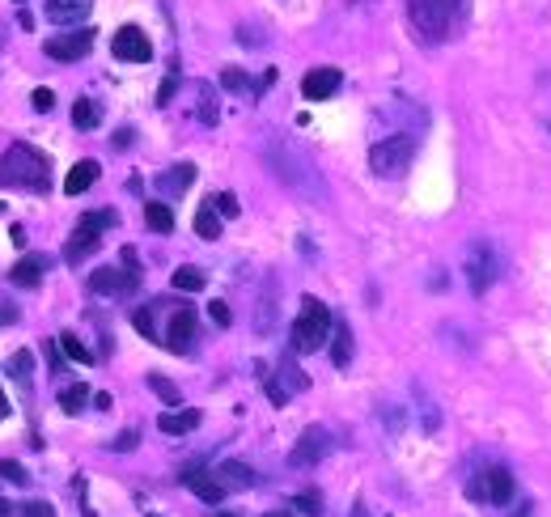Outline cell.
Returning <instances> with one entry per match:
<instances>
[{
	"label": "cell",
	"instance_id": "32",
	"mask_svg": "<svg viewBox=\"0 0 551 517\" xmlns=\"http://www.w3.org/2000/svg\"><path fill=\"white\" fill-rule=\"evenodd\" d=\"M81 225H85V229H94V234H102V229L119 225V217H115V208H102V212H85Z\"/></svg>",
	"mask_w": 551,
	"mask_h": 517
},
{
	"label": "cell",
	"instance_id": "3",
	"mask_svg": "<svg viewBox=\"0 0 551 517\" xmlns=\"http://www.w3.org/2000/svg\"><path fill=\"white\" fill-rule=\"evenodd\" d=\"M420 149V123L416 128H399L390 136H378L369 149V166L378 178H403L407 166H412V157Z\"/></svg>",
	"mask_w": 551,
	"mask_h": 517
},
{
	"label": "cell",
	"instance_id": "42",
	"mask_svg": "<svg viewBox=\"0 0 551 517\" xmlns=\"http://www.w3.org/2000/svg\"><path fill=\"white\" fill-rule=\"evenodd\" d=\"M9 323H17V306H9L5 293H0V327H9Z\"/></svg>",
	"mask_w": 551,
	"mask_h": 517
},
{
	"label": "cell",
	"instance_id": "2",
	"mask_svg": "<svg viewBox=\"0 0 551 517\" xmlns=\"http://www.w3.org/2000/svg\"><path fill=\"white\" fill-rule=\"evenodd\" d=\"M467 13V0H407V17L424 43H446Z\"/></svg>",
	"mask_w": 551,
	"mask_h": 517
},
{
	"label": "cell",
	"instance_id": "21",
	"mask_svg": "<svg viewBox=\"0 0 551 517\" xmlns=\"http://www.w3.org/2000/svg\"><path fill=\"white\" fill-rule=\"evenodd\" d=\"M331 361H335V369L352 365V327L348 323H335V331H331Z\"/></svg>",
	"mask_w": 551,
	"mask_h": 517
},
{
	"label": "cell",
	"instance_id": "50",
	"mask_svg": "<svg viewBox=\"0 0 551 517\" xmlns=\"http://www.w3.org/2000/svg\"><path fill=\"white\" fill-rule=\"evenodd\" d=\"M0 47H5V26H0Z\"/></svg>",
	"mask_w": 551,
	"mask_h": 517
},
{
	"label": "cell",
	"instance_id": "12",
	"mask_svg": "<svg viewBox=\"0 0 551 517\" xmlns=\"http://www.w3.org/2000/svg\"><path fill=\"white\" fill-rule=\"evenodd\" d=\"M179 484L191 488L204 505H221L225 496H229V488L217 479V471H204V467H183V471H179Z\"/></svg>",
	"mask_w": 551,
	"mask_h": 517
},
{
	"label": "cell",
	"instance_id": "48",
	"mask_svg": "<svg viewBox=\"0 0 551 517\" xmlns=\"http://www.w3.org/2000/svg\"><path fill=\"white\" fill-rule=\"evenodd\" d=\"M0 517H13V505H9V501H0Z\"/></svg>",
	"mask_w": 551,
	"mask_h": 517
},
{
	"label": "cell",
	"instance_id": "18",
	"mask_svg": "<svg viewBox=\"0 0 551 517\" xmlns=\"http://www.w3.org/2000/svg\"><path fill=\"white\" fill-rule=\"evenodd\" d=\"M217 479H221L229 492H246V488L259 484V475L246 467V462H221V467H217Z\"/></svg>",
	"mask_w": 551,
	"mask_h": 517
},
{
	"label": "cell",
	"instance_id": "22",
	"mask_svg": "<svg viewBox=\"0 0 551 517\" xmlns=\"http://www.w3.org/2000/svg\"><path fill=\"white\" fill-rule=\"evenodd\" d=\"M221 221H225L221 212H217V208H212V204L204 200V204H200V212H195V234H200V238H208V242H217V238H221V229H225Z\"/></svg>",
	"mask_w": 551,
	"mask_h": 517
},
{
	"label": "cell",
	"instance_id": "37",
	"mask_svg": "<svg viewBox=\"0 0 551 517\" xmlns=\"http://www.w3.org/2000/svg\"><path fill=\"white\" fill-rule=\"evenodd\" d=\"M17 517H56V509H51L47 501H26L22 509H17Z\"/></svg>",
	"mask_w": 551,
	"mask_h": 517
},
{
	"label": "cell",
	"instance_id": "43",
	"mask_svg": "<svg viewBox=\"0 0 551 517\" xmlns=\"http://www.w3.org/2000/svg\"><path fill=\"white\" fill-rule=\"evenodd\" d=\"M509 517H535V505H530V501H518Z\"/></svg>",
	"mask_w": 551,
	"mask_h": 517
},
{
	"label": "cell",
	"instance_id": "11",
	"mask_svg": "<svg viewBox=\"0 0 551 517\" xmlns=\"http://www.w3.org/2000/svg\"><path fill=\"white\" fill-rule=\"evenodd\" d=\"M90 47H94V30H68V34H56V39H47V56L51 60H60V64H73L81 56H90Z\"/></svg>",
	"mask_w": 551,
	"mask_h": 517
},
{
	"label": "cell",
	"instance_id": "23",
	"mask_svg": "<svg viewBox=\"0 0 551 517\" xmlns=\"http://www.w3.org/2000/svg\"><path fill=\"white\" fill-rule=\"evenodd\" d=\"M9 378L17 382V386H22L26 390V395H30V378H34V352H13L9 356Z\"/></svg>",
	"mask_w": 551,
	"mask_h": 517
},
{
	"label": "cell",
	"instance_id": "27",
	"mask_svg": "<svg viewBox=\"0 0 551 517\" xmlns=\"http://www.w3.org/2000/svg\"><path fill=\"white\" fill-rule=\"evenodd\" d=\"M170 284H174L179 293H200L204 284H208V276L200 272V267H179V272L170 276Z\"/></svg>",
	"mask_w": 551,
	"mask_h": 517
},
{
	"label": "cell",
	"instance_id": "39",
	"mask_svg": "<svg viewBox=\"0 0 551 517\" xmlns=\"http://www.w3.org/2000/svg\"><path fill=\"white\" fill-rule=\"evenodd\" d=\"M136 441H140V433H136V429H128V433H119V437L111 441V450H119V454H128V450H136Z\"/></svg>",
	"mask_w": 551,
	"mask_h": 517
},
{
	"label": "cell",
	"instance_id": "1",
	"mask_svg": "<svg viewBox=\"0 0 551 517\" xmlns=\"http://www.w3.org/2000/svg\"><path fill=\"white\" fill-rule=\"evenodd\" d=\"M0 187L47 191L51 187V157L43 149L26 145V140H13V145L0 153Z\"/></svg>",
	"mask_w": 551,
	"mask_h": 517
},
{
	"label": "cell",
	"instance_id": "53",
	"mask_svg": "<svg viewBox=\"0 0 551 517\" xmlns=\"http://www.w3.org/2000/svg\"><path fill=\"white\" fill-rule=\"evenodd\" d=\"M17 5H22V0H17Z\"/></svg>",
	"mask_w": 551,
	"mask_h": 517
},
{
	"label": "cell",
	"instance_id": "29",
	"mask_svg": "<svg viewBox=\"0 0 551 517\" xmlns=\"http://www.w3.org/2000/svg\"><path fill=\"white\" fill-rule=\"evenodd\" d=\"M149 390H153V395H162V403H166V407H183L179 386H174L170 378H162V373H149Z\"/></svg>",
	"mask_w": 551,
	"mask_h": 517
},
{
	"label": "cell",
	"instance_id": "25",
	"mask_svg": "<svg viewBox=\"0 0 551 517\" xmlns=\"http://www.w3.org/2000/svg\"><path fill=\"white\" fill-rule=\"evenodd\" d=\"M73 123H77L81 132L98 128V123H102V106H98L94 98H77V102H73Z\"/></svg>",
	"mask_w": 551,
	"mask_h": 517
},
{
	"label": "cell",
	"instance_id": "45",
	"mask_svg": "<svg viewBox=\"0 0 551 517\" xmlns=\"http://www.w3.org/2000/svg\"><path fill=\"white\" fill-rule=\"evenodd\" d=\"M9 238H13V246H26V229H22V225H13V229H9Z\"/></svg>",
	"mask_w": 551,
	"mask_h": 517
},
{
	"label": "cell",
	"instance_id": "8",
	"mask_svg": "<svg viewBox=\"0 0 551 517\" xmlns=\"http://www.w3.org/2000/svg\"><path fill=\"white\" fill-rule=\"evenodd\" d=\"M462 272H467V284H471V293H488L492 289V280L496 272H501V259H496V246L492 242H471V251L467 259H462Z\"/></svg>",
	"mask_w": 551,
	"mask_h": 517
},
{
	"label": "cell",
	"instance_id": "36",
	"mask_svg": "<svg viewBox=\"0 0 551 517\" xmlns=\"http://www.w3.org/2000/svg\"><path fill=\"white\" fill-rule=\"evenodd\" d=\"M30 106H34L39 115H47L51 106H56V94H51V89H34V94H30Z\"/></svg>",
	"mask_w": 551,
	"mask_h": 517
},
{
	"label": "cell",
	"instance_id": "6",
	"mask_svg": "<svg viewBox=\"0 0 551 517\" xmlns=\"http://www.w3.org/2000/svg\"><path fill=\"white\" fill-rule=\"evenodd\" d=\"M162 348L174 356L195 352V310L187 301H166V327H162Z\"/></svg>",
	"mask_w": 551,
	"mask_h": 517
},
{
	"label": "cell",
	"instance_id": "28",
	"mask_svg": "<svg viewBox=\"0 0 551 517\" xmlns=\"http://www.w3.org/2000/svg\"><path fill=\"white\" fill-rule=\"evenodd\" d=\"M56 344H60V352L68 356V361L94 365V352H90V348H85V344H81V335H73V331H64V335H60V340H56Z\"/></svg>",
	"mask_w": 551,
	"mask_h": 517
},
{
	"label": "cell",
	"instance_id": "38",
	"mask_svg": "<svg viewBox=\"0 0 551 517\" xmlns=\"http://www.w3.org/2000/svg\"><path fill=\"white\" fill-rule=\"evenodd\" d=\"M293 509H301V513H318V509H323V501H318V492H301V496H293Z\"/></svg>",
	"mask_w": 551,
	"mask_h": 517
},
{
	"label": "cell",
	"instance_id": "17",
	"mask_svg": "<svg viewBox=\"0 0 551 517\" xmlns=\"http://www.w3.org/2000/svg\"><path fill=\"white\" fill-rule=\"evenodd\" d=\"M191 183H195V166L191 162H179V166L157 174V191H162V195H183Z\"/></svg>",
	"mask_w": 551,
	"mask_h": 517
},
{
	"label": "cell",
	"instance_id": "20",
	"mask_svg": "<svg viewBox=\"0 0 551 517\" xmlns=\"http://www.w3.org/2000/svg\"><path fill=\"white\" fill-rule=\"evenodd\" d=\"M157 429H162L166 437H183L191 429H200V412L195 407H183V412H166L162 420H157Z\"/></svg>",
	"mask_w": 551,
	"mask_h": 517
},
{
	"label": "cell",
	"instance_id": "19",
	"mask_svg": "<svg viewBox=\"0 0 551 517\" xmlns=\"http://www.w3.org/2000/svg\"><path fill=\"white\" fill-rule=\"evenodd\" d=\"M98 174H102V166L98 162H77L73 170H68V178H64V195H81V191H90L94 183H98Z\"/></svg>",
	"mask_w": 551,
	"mask_h": 517
},
{
	"label": "cell",
	"instance_id": "16",
	"mask_svg": "<svg viewBox=\"0 0 551 517\" xmlns=\"http://www.w3.org/2000/svg\"><path fill=\"white\" fill-rule=\"evenodd\" d=\"M98 246H102V234H94V229L77 225V234L68 238V246H64V263H68V267H81V259H90Z\"/></svg>",
	"mask_w": 551,
	"mask_h": 517
},
{
	"label": "cell",
	"instance_id": "46",
	"mask_svg": "<svg viewBox=\"0 0 551 517\" xmlns=\"http://www.w3.org/2000/svg\"><path fill=\"white\" fill-rule=\"evenodd\" d=\"M352 517H369V509H365V501H357V505H352Z\"/></svg>",
	"mask_w": 551,
	"mask_h": 517
},
{
	"label": "cell",
	"instance_id": "52",
	"mask_svg": "<svg viewBox=\"0 0 551 517\" xmlns=\"http://www.w3.org/2000/svg\"><path fill=\"white\" fill-rule=\"evenodd\" d=\"M149 517H157V513H149Z\"/></svg>",
	"mask_w": 551,
	"mask_h": 517
},
{
	"label": "cell",
	"instance_id": "33",
	"mask_svg": "<svg viewBox=\"0 0 551 517\" xmlns=\"http://www.w3.org/2000/svg\"><path fill=\"white\" fill-rule=\"evenodd\" d=\"M208 204H212V208H217V212H221V217H225V221H229V217H238V212H242V208H238V195H234V191L208 195Z\"/></svg>",
	"mask_w": 551,
	"mask_h": 517
},
{
	"label": "cell",
	"instance_id": "35",
	"mask_svg": "<svg viewBox=\"0 0 551 517\" xmlns=\"http://www.w3.org/2000/svg\"><path fill=\"white\" fill-rule=\"evenodd\" d=\"M0 479H9V484H17V488H22L30 475L22 471V462H13V458H0Z\"/></svg>",
	"mask_w": 551,
	"mask_h": 517
},
{
	"label": "cell",
	"instance_id": "7",
	"mask_svg": "<svg viewBox=\"0 0 551 517\" xmlns=\"http://www.w3.org/2000/svg\"><path fill=\"white\" fill-rule=\"evenodd\" d=\"M467 496L471 501H479V505H509L513 501V475H509V467H484V471H475L471 479H467Z\"/></svg>",
	"mask_w": 551,
	"mask_h": 517
},
{
	"label": "cell",
	"instance_id": "9",
	"mask_svg": "<svg viewBox=\"0 0 551 517\" xmlns=\"http://www.w3.org/2000/svg\"><path fill=\"white\" fill-rule=\"evenodd\" d=\"M331 454V433L323 429V424H310L306 433L297 437V445L289 450V467H297V471H306V467H318Z\"/></svg>",
	"mask_w": 551,
	"mask_h": 517
},
{
	"label": "cell",
	"instance_id": "47",
	"mask_svg": "<svg viewBox=\"0 0 551 517\" xmlns=\"http://www.w3.org/2000/svg\"><path fill=\"white\" fill-rule=\"evenodd\" d=\"M9 416V399H5V390H0V420Z\"/></svg>",
	"mask_w": 551,
	"mask_h": 517
},
{
	"label": "cell",
	"instance_id": "15",
	"mask_svg": "<svg viewBox=\"0 0 551 517\" xmlns=\"http://www.w3.org/2000/svg\"><path fill=\"white\" fill-rule=\"evenodd\" d=\"M94 9V0H47V22H56V26H77L85 22Z\"/></svg>",
	"mask_w": 551,
	"mask_h": 517
},
{
	"label": "cell",
	"instance_id": "49",
	"mask_svg": "<svg viewBox=\"0 0 551 517\" xmlns=\"http://www.w3.org/2000/svg\"><path fill=\"white\" fill-rule=\"evenodd\" d=\"M263 517H293L289 509H272V513H263Z\"/></svg>",
	"mask_w": 551,
	"mask_h": 517
},
{
	"label": "cell",
	"instance_id": "26",
	"mask_svg": "<svg viewBox=\"0 0 551 517\" xmlns=\"http://www.w3.org/2000/svg\"><path fill=\"white\" fill-rule=\"evenodd\" d=\"M145 225L153 229V234H170V229H174V212L162 200H149L145 204Z\"/></svg>",
	"mask_w": 551,
	"mask_h": 517
},
{
	"label": "cell",
	"instance_id": "31",
	"mask_svg": "<svg viewBox=\"0 0 551 517\" xmlns=\"http://www.w3.org/2000/svg\"><path fill=\"white\" fill-rule=\"evenodd\" d=\"M191 94L200 98V119H204V123H217V106H212V85L195 81V85H191Z\"/></svg>",
	"mask_w": 551,
	"mask_h": 517
},
{
	"label": "cell",
	"instance_id": "44",
	"mask_svg": "<svg viewBox=\"0 0 551 517\" xmlns=\"http://www.w3.org/2000/svg\"><path fill=\"white\" fill-rule=\"evenodd\" d=\"M111 145H115V149H128V145H132V128H123V132L111 140Z\"/></svg>",
	"mask_w": 551,
	"mask_h": 517
},
{
	"label": "cell",
	"instance_id": "34",
	"mask_svg": "<svg viewBox=\"0 0 551 517\" xmlns=\"http://www.w3.org/2000/svg\"><path fill=\"white\" fill-rule=\"evenodd\" d=\"M221 85H225V89H234V94H246V89H255L251 77L238 73V68H225V73H221Z\"/></svg>",
	"mask_w": 551,
	"mask_h": 517
},
{
	"label": "cell",
	"instance_id": "13",
	"mask_svg": "<svg viewBox=\"0 0 551 517\" xmlns=\"http://www.w3.org/2000/svg\"><path fill=\"white\" fill-rule=\"evenodd\" d=\"M47 272H51V255H22L13 263L9 284H17V289H39Z\"/></svg>",
	"mask_w": 551,
	"mask_h": 517
},
{
	"label": "cell",
	"instance_id": "41",
	"mask_svg": "<svg viewBox=\"0 0 551 517\" xmlns=\"http://www.w3.org/2000/svg\"><path fill=\"white\" fill-rule=\"evenodd\" d=\"M174 89H179V77H174V73H170V77H166V85H162V89H157V106H166V102L174 98Z\"/></svg>",
	"mask_w": 551,
	"mask_h": 517
},
{
	"label": "cell",
	"instance_id": "10",
	"mask_svg": "<svg viewBox=\"0 0 551 517\" xmlns=\"http://www.w3.org/2000/svg\"><path fill=\"white\" fill-rule=\"evenodd\" d=\"M111 51H115V60H123V64H149L153 60V43H149V34L140 26H119Z\"/></svg>",
	"mask_w": 551,
	"mask_h": 517
},
{
	"label": "cell",
	"instance_id": "24",
	"mask_svg": "<svg viewBox=\"0 0 551 517\" xmlns=\"http://www.w3.org/2000/svg\"><path fill=\"white\" fill-rule=\"evenodd\" d=\"M90 399H94V395H90V386H85V382H73V386H64V390H60V407H64L68 416H81Z\"/></svg>",
	"mask_w": 551,
	"mask_h": 517
},
{
	"label": "cell",
	"instance_id": "40",
	"mask_svg": "<svg viewBox=\"0 0 551 517\" xmlns=\"http://www.w3.org/2000/svg\"><path fill=\"white\" fill-rule=\"evenodd\" d=\"M208 314H212V323H217V327H229V318H234V314H229V306H225V301H212V306H208Z\"/></svg>",
	"mask_w": 551,
	"mask_h": 517
},
{
	"label": "cell",
	"instance_id": "14",
	"mask_svg": "<svg viewBox=\"0 0 551 517\" xmlns=\"http://www.w3.org/2000/svg\"><path fill=\"white\" fill-rule=\"evenodd\" d=\"M340 85H344L340 68H310V73L301 77V94H306L310 102H327V98H331Z\"/></svg>",
	"mask_w": 551,
	"mask_h": 517
},
{
	"label": "cell",
	"instance_id": "4",
	"mask_svg": "<svg viewBox=\"0 0 551 517\" xmlns=\"http://www.w3.org/2000/svg\"><path fill=\"white\" fill-rule=\"evenodd\" d=\"M331 331H335V318L331 310L323 306L318 297H301V314L293 318V331H289V344L293 352H318L327 340H331Z\"/></svg>",
	"mask_w": 551,
	"mask_h": 517
},
{
	"label": "cell",
	"instance_id": "51",
	"mask_svg": "<svg viewBox=\"0 0 551 517\" xmlns=\"http://www.w3.org/2000/svg\"><path fill=\"white\" fill-rule=\"evenodd\" d=\"M221 517H234V513H221Z\"/></svg>",
	"mask_w": 551,
	"mask_h": 517
},
{
	"label": "cell",
	"instance_id": "30",
	"mask_svg": "<svg viewBox=\"0 0 551 517\" xmlns=\"http://www.w3.org/2000/svg\"><path fill=\"white\" fill-rule=\"evenodd\" d=\"M280 378H284V390H289V395H293V390H306L310 386L306 373L293 365V356H284V361H280Z\"/></svg>",
	"mask_w": 551,
	"mask_h": 517
},
{
	"label": "cell",
	"instance_id": "5",
	"mask_svg": "<svg viewBox=\"0 0 551 517\" xmlns=\"http://www.w3.org/2000/svg\"><path fill=\"white\" fill-rule=\"evenodd\" d=\"M136 284H140V259L132 246H123V267H98V272H90V293L98 297L136 293Z\"/></svg>",
	"mask_w": 551,
	"mask_h": 517
}]
</instances>
